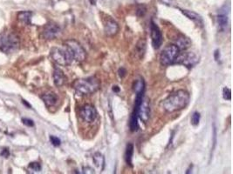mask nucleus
<instances>
[{"mask_svg": "<svg viewBox=\"0 0 233 174\" xmlns=\"http://www.w3.org/2000/svg\"><path fill=\"white\" fill-rule=\"evenodd\" d=\"M41 98L47 107L53 106L58 102V97L56 96V94H54L52 92H48V93L43 94L41 96Z\"/></svg>", "mask_w": 233, "mask_h": 174, "instance_id": "f3484780", "label": "nucleus"}, {"mask_svg": "<svg viewBox=\"0 0 233 174\" xmlns=\"http://www.w3.org/2000/svg\"><path fill=\"white\" fill-rule=\"evenodd\" d=\"M64 44L69 49L74 60L78 62H82L86 59L87 58L86 51L78 41L74 39H68L65 42Z\"/></svg>", "mask_w": 233, "mask_h": 174, "instance_id": "423d86ee", "label": "nucleus"}, {"mask_svg": "<svg viewBox=\"0 0 233 174\" xmlns=\"http://www.w3.org/2000/svg\"><path fill=\"white\" fill-rule=\"evenodd\" d=\"M0 156L3 157V158H8L10 156V151L8 148H3L1 153H0Z\"/></svg>", "mask_w": 233, "mask_h": 174, "instance_id": "7c9ffc66", "label": "nucleus"}, {"mask_svg": "<svg viewBox=\"0 0 233 174\" xmlns=\"http://www.w3.org/2000/svg\"><path fill=\"white\" fill-rule=\"evenodd\" d=\"M230 11V5H224L218 11V25L221 31H225L228 25V14Z\"/></svg>", "mask_w": 233, "mask_h": 174, "instance_id": "9b49d317", "label": "nucleus"}, {"mask_svg": "<svg viewBox=\"0 0 233 174\" xmlns=\"http://www.w3.org/2000/svg\"><path fill=\"white\" fill-rule=\"evenodd\" d=\"M146 11H147L146 6L145 5H140L136 9V15H137V17H143L146 14Z\"/></svg>", "mask_w": 233, "mask_h": 174, "instance_id": "a878e982", "label": "nucleus"}, {"mask_svg": "<svg viewBox=\"0 0 233 174\" xmlns=\"http://www.w3.org/2000/svg\"><path fill=\"white\" fill-rule=\"evenodd\" d=\"M190 94L185 90H178L169 95L162 103L161 105L164 111L172 113L184 109L190 103Z\"/></svg>", "mask_w": 233, "mask_h": 174, "instance_id": "f257e3e1", "label": "nucleus"}, {"mask_svg": "<svg viewBox=\"0 0 233 174\" xmlns=\"http://www.w3.org/2000/svg\"><path fill=\"white\" fill-rule=\"evenodd\" d=\"M90 1H91L92 4H95V0H90Z\"/></svg>", "mask_w": 233, "mask_h": 174, "instance_id": "e433bc0d", "label": "nucleus"}, {"mask_svg": "<svg viewBox=\"0 0 233 174\" xmlns=\"http://www.w3.org/2000/svg\"><path fill=\"white\" fill-rule=\"evenodd\" d=\"M93 161L96 168L100 171L102 172L105 167V158L103 154L100 153H95L93 156Z\"/></svg>", "mask_w": 233, "mask_h": 174, "instance_id": "a211bd4d", "label": "nucleus"}, {"mask_svg": "<svg viewBox=\"0 0 233 174\" xmlns=\"http://www.w3.org/2000/svg\"><path fill=\"white\" fill-rule=\"evenodd\" d=\"M133 153H134V146L132 144H128L127 145V148H126V153H125V160L126 163L132 166V157H133Z\"/></svg>", "mask_w": 233, "mask_h": 174, "instance_id": "4be33fe9", "label": "nucleus"}, {"mask_svg": "<svg viewBox=\"0 0 233 174\" xmlns=\"http://www.w3.org/2000/svg\"><path fill=\"white\" fill-rule=\"evenodd\" d=\"M50 55L52 59L59 65L66 66L73 63V57L69 49L64 44L63 47H53L51 49Z\"/></svg>", "mask_w": 233, "mask_h": 174, "instance_id": "20e7f679", "label": "nucleus"}, {"mask_svg": "<svg viewBox=\"0 0 233 174\" xmlns=\"http://www.w3.org/2000/svg\"><path fill=\"white\" fill-rule=\"evenodd\" d=\"M19 47V37L11 31L0 33V51L4 53H12Z\"/></svg>", "mask_w": 233, "mask_h": 174, "instance_id": "7ed1b4c3", "label": "nucleus"}, {"mask_svg": "<svg viewBox=\"0 0 233 174\" xmlns=\"http://www.w3.org/2000/svg\"><path fill=\"white\" fill-rule=\"evenodd\" d=\"M22 102H23V104H24V105H26L27 107H29V108H31V105H30L29 103H27V102H26L25 100H24V99H23V100H22Z\"/></svg>", "mask_w": 233, "mask_h": 174, "instance_id": "c9c22d12", "label": "nucleus"}, {"mask_svg": "<svg viewBox=\"0 0 233 174\" xmlns=\"http://www.w3.org/2000/svg\"><path fill=\"white\" fill-rule=\"evenodd\" d=\"M103 27L105 34L107 37H114L119 31V24L110 17H107L103 21Z\"/></svg>", "mask_w": 233, "mask_h": 174, "instance_id": "f8f14e48", "label": "nucleus"}, {"mask_svg": "<svg viewBox=\"0 0 233 174\" xmlns=\"http://www.w3.org/2000/svg\"><path fill=\"white\" fill-rule=\"evenodd\" d=\"M80 173H94V170L89 166H87L82 168V172H80Z\"/></svg>", "mask_w": 233, "mask_h": 174, "instance_id": "2f4dec72", "label": "nucleus"}, {"mask_svg": "<svg viewBox=\"0 0 233 174\" xmlns=\"http://www.w3.org/2000/svg\"><path fill=\"white\" fill-rule=\"evenodd\" d=\"M200 118H201L200 113L197 112H195L193 113L192 117H191V124H192V125H194V126L198 125V124L200 122Z\"/></svg>", "mask_w": 233, "mask_h": 174, "instance_id": "b1692460", "label": "nucleus"}, {"mask_svg": "<svg viewBox=\"0 0 233 174\" xmlns=\"http://www.w3.org/2000/svg\"><path fill=\"white\" fill-rule=\"evenodd\" d=\"M129 128L131 132H136L138 129V115H137V112L135 111H133L131 117H130Z\"/></svg>", "mask_w": 233, "mask_h": 174, "instance_id": "5701e85b", "label": "nucleus"}, {"mask_svg": "<svg viewBox=\"0 0 233 174\" xmlns=\"http://www.w3.org/2000/svg\"><path fill=\"white\" fill-rule=\"evenodd\" d=\"M28 168L32 170L33 172H40L41 171V165L38 162H31L29 164Z\"/></svg>", "mask_w": 233, "mask_h": 174, "instance_id": "393cba45", "label": "nucleus"}, {"mask_svg": "<svg viewBox=\"0 0 233 174\" xmlns=\"http://www.w3.org/2000/svg\"><path fill=\"white\" fill-rule=\"evenodd\" d=\"M175 44L178 47V49L180 51L181 50L185 51V50H187V49H189L190 47L191 41L188 37H186V36H184L183 34H180L175 39Z\"/></svg>", "mask_w": 233, "mask_h": 174, "instance_id": "4468645a", "label": "nucleus"}, {"mask_svg": "<svg viewBox=\"0 0 233 174\" xmlns=\"http://www.w3.org/2000/svg\"><path fill=\"white\" fill-rule=\"evenodd\" d=\"M214 58H215V60L216 61H218V59L220 58V51L219 50H216L215 52H214Z\"/></svg>", "mask_w": 233, "mask_h": 174, "instance_id": "72a5a7b5", "label": "nucleus"}, {"mask_svg": "<svg viewBox=\"0 0 233 174\" xmlns=\"http://www.w3.org/2000/svg\"><path fill=\"white\" fill-rule=\"evenodd\" d=\"M50 141L52 143V145L53 146H59L60 144H61V141L60 139L58 138V137H55V136H50Z\"/></svg>", "mask_w": 233, "mask_h": 174, "instance_id": "cd10ccee", "label": "nucleus"}, {"mask_svg": "<svg viewBox=\"0 0 233 174\" xmlns=\"http://www.w3.org/2000/svg\"><path fill=\"white\" fill-rule=\"evenodd\" d=\"M199 62V58L193 52H180L174 64H183L187 68L194 67Z\"/></svg>", "mask_w": 233, "mask_h": 174, "instance_id": "0eeeda50", "label": "nucleus"}, {"mask_svg": "<svg viewBox=\"0 0 233 174\" xmlns=\"http://www.w3.org/2000/svg\"><path fill=\"white\" fill-rule=\"evenodd\" d=\"M52 77H53L54 85L56 86H58V87H60V86L64 85L66 81V78L64 72L59 68H57V67L54 68Z\"/></svg>", "mask_w": 233, "mask_h": 174, "instance_id": "2eb2a0df", "label": "nucleus"}, {"mask_svg": "<svg viewBox=\"0 0 233 174\" xmlns=\"http://www.w3.org/2000/svg\"><path fill=\"white\" fill-rule=\"evenodd\" d=\"M133 90L135 92V94L136 93L144 92V91H145V82H144V79L142 78L135 80V82L134 83V85H133Z\"/></svg>", "mask_w": 233, "mask_h": 174, "instance_id": "412c9836", "label": "nucleus"}, {"mask_svg": "<svg viewBox=\"0 0 233 174\" xmlns=\"http://www.w3.org/2000/svg\"><path fill=\"white\" fill-rule=\"evenodd\" d=\"M100 86V80L94 77H89L87 78H80L73 83V87L74 90L82 95H89L96 92Z\"/></svg>", "mask_w": 233, "mask_h": 174, "instance_id": "f03ea898", "label": "nucleus"}, {"mask_svg": "<svg viewBox=\"0 0 233 174\" xmlns=\"http://www.w3.org/2000/svg\"><path fill=\"white\" fill-rule=\"evenodd\" d=\"M31 16H32L31 11H21L17 14V19L20 22L24 23V24L30 25L31 24Z\"/></svg>", "mask_w": 233, "mask_h": 174, "instance_id": "aec40b11", "label": "nucleus"}, {"mask_svg": "<svg viewBox=\"0 0 233 174\" xmlns=\"http://www.w3.org/2000/svg\"><path fill=\"white\" fill-rule=\"evenodd\" d=\"M118 73H119V76H120L121 78H124L125 75H126V73H127V71H126L125 68L121 67V68H120V69L118 70Z\"/></svg>", "mask_w": 233, "mask_h": 174, "instance_id": "473e14b6", "label": "nucleus"}, {"mask_svg": "<svg viewBox=\"0 0 233 174\" xmlns=\"http://www.w3.org/2000/svg\"><path fill=\"white\" fill-rule=\"evenodd\" d=\"M223 97L225 100H231L232 99V91L228 87H225L223 90Z\"/></svg>", "mask_w": 233, "mask_h": 174, "instance_id": "bb28decb", "label": "nucleus"}, {"mask_svg": "<svg viewBox=\"0 0 233 174\" xmlns=\"http://www.w3.org/2000/svg\"><path fill=\"white\" fill-rule=\"evenodd\" d=\"M145 51H146V40L141 38L135 45V52L139 57V58H143Z\"/></svg>", "mask_w": 233, "mask_h": 174, "instance_id": "6ab92c4d", "label": "nucleus"}, {"mask_svg": "<svg viewBox=\"0 0 233 174\" xmlns=\"http://www.w3.org/2000/svg\"><path fill=\"white\" fill-rule=\"evenodd\" d=\"M80 117L81 119L87 123L93 122L97 118V111L92 105H85L80 110Z\"/></svg>", "mask_w": 233, "mask_h": 174, "instance_id": "9d476101", "label": "nucleus"}, {"mask_svg": "<svg viewBox=\"0 0 233 174\" xmlns=\"http://www.w3.org/2000/svg\"><path fill=\"white\" fill-rule=\"evenodd\" d=\"M213 147H212V151L214 150L215 146H216V144H217V128L215 125H213Z\"/></svg>", "mask_w": 233, "mask_h": 174, "instance_id": "c756f323", "label": "nucleus"}, {"mask_svg": "<svg viewBox=\"0 0 233 174\" xmlns=\"http://www.w3.org/2000/svg\"><path fill=\"white\" fill-rule=\"evenodd\" d=\"M113 92H116V93L120 92V87H119L118 85H114V86H113Z\"/></svg>", "mask_w": 233, "mask_h": 174, "instance_id": "f704fd0d", "label": "nucleus"}, {"mask_svg": "<svg viewBox=\"0 0 233 174\" xmlns=\"http://www.w3.org/2000/svg\"><path fill=\"white\" fill-rule=\"evenodd\" d=\"M179 53L180 50L176 44H169L164 48V50L161 53L160 56L161 64L164 66L173 64Z\"/></svg>", "mask_w": 233, "mask_h": 174, "instance_id": "39448f33", "label": "nucleus"}, {"mask_svg": "<svg viewBox=\"0 0 233 174\" xmlns=\"http://www.w3.org/2000/svg\"><path fill=\"white\" fill-rule=\"evenodd\" d=\"M22 122L24 125L26 126H29V127H32L34 126V122L33 120L30 119H26V118H23L22 119Z\"/></svg>", "mask_w": 233, "mask_h": 174, "instance_id": "c85d7f7f", "label": "nucleus"}, {"mask_svg": "<svg viewBox=\"0 0 233 174\" xmlns=\"http://www.w3.org/2000/svg\"><path fill=\"white\" fill-rule=\"evenodd\" d=\"M60 32H61V29L59 25L53 22H50L45 25L43 31H42V37L45 39L51 40V39L56 38L60 34Z\"/></svg>", "mask_w": 233, "mask_h": 174, "instance_id": "6e6552de", "label": "nucleus"}, {"mask_svg": "<svg viewBox=\"0 0 233 174\" xmlns=\"http://www.w3.org/2000/svg\"><path fill=\"white\" fill-rule=\"evenodd\" d=\"M181 11L183 12V14L184 16H186L189 19L192 20L193 22H195L197 25H200V26H203L204 24V21H203V18L202 17L197 14V12L195 11H192V10H181Z\"/></svg>", "mask_w": 233, "mask_h": 174, "instance_id": "dca6fc26", "label": "nucleus"}, {"mask_svg": "<svg viewBox=\"0 0 233 174\" xmlns=\"http://www.w3.org/2000/svg\"><path fill=\"white\" fill-rule=\"evenodd\" d=\"M138 119H140L143 123H147L150 116V107L147 100H142L141 105L137 111Z\"/></svg>", "mask_w": 233, "mask_h": 174, "instance_id": "ddd939ff", "label": "nucleus"}, {"mask_svg": "<svg viewBox=\"0 0 233 174\" xmlns=\"http://www.w3.org/2000/svg\"><path fill=\"white\" fill-rule=\"evenodd\" d=\"M150 33H151V39H152V45L155 49L157 50L162 46L163 38V34L159 27L154 23V21H151Z\"/></svg>", "mask_w": 233, "mask_h": 174, "instance_id": "1a4fd4ad", "label": "nucleus"}]
</instances>
